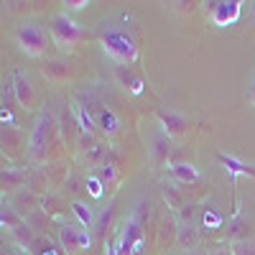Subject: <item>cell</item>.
Returning <instances> with one entry per match:
<instances>
[{"instance_id":"24","label":"cell","mask_w":255,"mask_h":255,"mask_svg":"<svg viewBox=\"0 0 255 255\" xmlns=\"http://www.w3.org/2000/svg\"><path fill=\"white\" fill-rule=\"evenodd\" d=\"M207 255H232V250L230 248H217V250H209Z\"/></svg>"},{"instance_id":"11","label":"cell","mask_w":255,"mask_h":255,"mask_svg":"<svg viewBox=\"0 0 255 255\" xmlns=\"http://www.w3.org/2000/svg\"><path fill=\"white\" fill-rule=\"evenodd\" d=\"M176 243L189 253V250H194L197 248V243H199V230L194 227V225H186V222H181L179 225V230H176Z\"/></svg>"},{"instance_id":"14","label":"cell","mask_w":255,"mask_h":255,"mask_svg":"<svg viewBox=\"0 0 255 255\" xmlns=\"http://www.w3.org/2000/svg\"><path fill=\"white\" fill-rule=\"evenodd\" d=\"M171 176L179 184H197L199 181V171L191 163H174L171 166Z\"/></svg>"},{"instance_id":"4","label":"cell","mask_w":255,"mask_h":255,"mask_svg":"<svg viewBox=\"0 0 255 255\" xmlns=\"http://www.w3.org/2000/svg\"><path fill=\"white\" fill-rule=\"evenodd\" d=\"M49 31H51V38L56 41L61 49H72V46L79 44V41L87 38V31H84V26L77 23V20H74L67 10H64V13H56V15L51 18Z\"/></svg>"},{"instance_id":"20","label":"cell","mask_w":255,"mask_h":255,"mask_svg":"<svg viewBox=\"0 0 255 255\" xmlns=\"http://www.w3.org/2000/svg\"><path fill=\"white\" fill-rule=\"evenodd\" d=\"M13 235H15V240H18L20 245H23V248H31V245H33V240H36L33 230H31L28 225H20V227L13 232Z\"/></svg>"},{"instance_id":"16","label":"cell","mask_w":255,"mask_h":255,"mask_svg":"<svg viewBox=\"0 0 255 255\" xmlns=\"http://www.w3.org/2000/svg\"><path fill=\"white\" fill-rule=\"evenodd\" d=\"M41 72H44V77H46V79H54V82H64V79H67V77L72 74V72H69V67H67L64 61H46Z\"/></svg>"},{"instance_id":"29","label":"cell","mask_w":255,"mask_h":255,"mask_svg":"<svg viewBox=\"0 0 255 255\" xmlns=\"http://www.w3.org/2000/svg\"><path fill=\"white\" fill-rule=\"evenodd\" d=\"M18 255H31V253H28V250H20V253H18Z\"/></svg>"},{"instance_id":"30","label":"cell","mask_w":255,"mask_h":255,"mask_svg":"<svg viewBox=\"0 0 255 255\" xmlns=\"http://www.w3.org/2000/svg\"><path fill=\"white\" fill-rule=\"evenodd\" d=\"M253 79H255V77H253Z\"/></svg>"},{"instance_id":"7","label":"cell","mask_w":255,"mask_h":255,"mask_svg":"<svg viewBox=\"0 0 255 255\" xmlns=\"http://www.w3.org/2000/svg\"><path fill=\"white\" fill-rule=\"evenodd\" d=\"M13 95H15V102L20 105V108H26V110H31L33 105H36V92H33V84H31V79L23 74V72H15L13 74Z\"/></svg>"},{"instance_id":"19","label":"cell","mask_w":255,"mask_h":255,"mask_svg":"<svg viewBox=\"0 0 255 255\" xmlns=\"http://www.w3.org/2000/svg\"><path fill=\"white\" fill-rule=\"evenodd\" d=\"M20 181H23V174H15L13 168H3V189H5V191L18 189Z\"/></svg>"},{"instance_id":"17","label":"cell","mask_w":255,"mask_h":255,"mask_svg":"<svg viewBox=\"0 0 255 255\" xmlns=\"http://www.w3.org/2000/svg\"><path fill=\"white\" fill-rule=\"evenodd\" d=\"M72 212H74V215H77V220L84 225V227H90V225H95L97 220V215H95V209L90 207V204H84V202H74L72 204Z\"/></svg>"},{"instance_id":"27","label":"cell","mask_w":255,"mask_h":255,"mask_svg":"<svg viewBox=\"0 0 255 255\" xmlns=\"http://www.w3.org/2000/svg\"><path fill=\"white\" fill-rule=\"evenodd\" d=\"M184 255H207V253H197V250H189V253H184Z\"/></svg>"},{"instance_id":"26","label":"cell","mask_w":255,"mask_h":255,"mask_svg":"<svg viewBox=\"0 0 255 255\" xmlns=\"http://www.w3.org/2000/svg\"><path fill=\"white\" fill-rule=\"evenodd\" d=\"M41 255H56V250H54V248H51V245H46V248H44V250H41Z\"/></svg>"},{"instance_id":"3","label":"cell","mask_w":255,"mask_h":255,"mask_svg":"<svg viewBox=\"0 0 255 255\" xmlns=\"http://www.w3.org/2000/svg\"><path fill=\"white\" fill-rule=\"evenodd\" d=\"M15 38H18V46L23 49V54L41 56V54H46L51 44V31L41 20H23L15 31Z\"/></svg>"},{"instance_id":"2","label":"cell","mask_w":255,"mask_h":255,"mask_svg":"<svg viewBox=\"0 0 255 255\" xmlns=\"http://www.w3.org/2000/svg\"><path fill=\"white\" fill-rule=\"evenodd\" d=\"M54 145H59V125L51 113H41L28 138V153L36 161H46Z\"/></svg>"},{"instance_id":"9","label":"cell","mask_w":255,"mask_h":255,"mask_svg":"<svg viewBox=\"0 0 255 255\" xmlns=\"http://www.w3.org/2000/svg\"><path fill=\"white\" fill-rule=\"evenodd\" d=\"M23 145H26L23 133H20L15 125H3V151L13 158V156L20 153V148H23Z\"/></svg>"},{"instance_id":"18","label":"cell","mask_w":255,"mask_h":255,"mask_svg":"<svg viewBox=\"0 0 255 255\" xmlns=\"http://www.w3.org/2000/svg\"><path fill=\"white\" fill-rule=\"evenodd\" d=\"M0 222H3V227H5L8 232H15L20 225H23V220L15 215V209H13L10 204H3V212H0Z\"/></svg>"},{"instance_id":"1","label":"cell","mask_w":255,"mask_h":255,"mask_svg":"<svg viewBox=\"0 0 255 255\" xmlns=\"http://www.w3.org/2000/svg\"><path fill=\"white\" fill-rule=\"evenodd\" d=\"M97 38L102 44V51L108 54L115 64L130 67L138 61V38L133 28L128 26V20L123 18V23H118V18H105L97 26Z\"/></svg>"},{"instance_id":"5","label":"cell","mask_w":255,"mask_h":255,"mask_svg":"<svg viewBox=\"0 0 255 255\" xmlns=\"http://www.w3.org/2000/svg\"><path fill=\"white\" fill-rule=\"evenodd\" d=\"M59 240H61V248L67 253H84V250H90V245H92L90 230L84 225H72V222L61 225Z\"/></svg>"},{"instance_id":"23","label":"cell","mask_w":255,"mask_h":255,"mask_svg":"<svg viewBox=\"0 0 255 255\" xmlns=\"http://www.w3.org/2000/svg\"><path fill=\"white\" fill-rule=\"evenodd\" d=\"M87 186H90V194H92V197H100V194H102V186H105V184H102V181H100V179H97V176L92 174V176L87 179Z\"/></svg>"},{"instance_id":"10","label":"cell","mask_w":255,"mask_h":255,"mask_svg":"<svg viewBox=\"0 0 255 255\" xmlns=\"http://www.w3.org/2000/svg\"><path fill=\"white\" fill-rule=\"evenodd\" d=\"M168 156H171V135L158 130L156 138H153V148H151V158L156 166H163L168 161Z\"/></svg>"},{"instance_id":"25","label":"cell","mask_w":255,"mask_h":255,"mask_svg":"<svg viewBox=\"0 0 255 255\" xmlns=\"http://www.w3.org/2000/svg\"><path fill=\"white\" fill-rule=\"evenodd\" d=\"M248 97H250V102L255 105V79L250 82V92H248Z\"/></svg>"},{"instance_id":"12","label":"cell","mask_w":255,"mask_h":255,"mask_svg":"<svg viewBox=\"0 0 255 255\" xmlns=\"http://www.w3.org/2000/svg\"><path fill=\"white\" fill-rule=\"evenodd\" d=\"M115 77H118V82L123 84V87H128L130 92H143V82L130 72V67H123V64H115Z\"/></svg>"},{"instance_id":"21","label":"cell","mask_w":255,"mask_h":255,"mask_svg":"<svg viewBox=\"0 0 255 255\" xmlns=\"http://www.w3.org/2000/svg\"><path fill=\"white\" fill-rule=\"evenodd\" d=\"M230 250H232V255H255V243H250V240H235L230 245Z\"/></svg>"},{"instance_id":"8","label":"cell","mask_w":255,"mask_h":255,"mask_svg":"<svg viewBox=\"0 0 255 255\" xmlns=\"http://www.w3.org/2000/svg\"><path fill=\"white\" fill-rule=\"evenodd\" d=\"M156 118L161 120V130L168 133L171 138H179L189 130V120L174 110H156Z\"/></svg>"},{"instance_id":"15","label":"cell","mask_w":255,"mask_h":255,"mask_svg":"<svg viewBox=\"0 0 255 255\" xmlns=\"http://www.w3.org/2000/svg\"><path fill=\"white\" fill-rule=\"evenodd\" d=\"M161 194H163L166 204L171 207V209H181V207H184V197H181V189L176 186V181L161 184Z\"/></svg>"},{"instance_id":"22","label":"cell","mask_w":255,"mask_h":255,"mask_svg":"<svg viewBox=\"0 0 255 255\" xmlns=\"http://www.w3.org/2000/svg\"><path fill=\"white\" fill-rule=\"evenodd\" d=\"M110 220H113V207H108V209H102V212H100V217H97V222H95L97 235H105V230L110 227Z\"/></svg>"},{"instance_id":"6","label":"cell","mask_w":255,"mask_h":255,"mask_svg":"<svg viewBox=\"0 0 255 255\" xmlns=\"http://www.w3.org/2000/svg\"><path fill=\"white\" fill-rule=\"evenodd\" d=\"M240 8L243 3L232 0V3H209V18L215 26H230L240 18Z\"/></svg>"},{"instance_id":"13","label":"cell","mask_w":255,"mask_h":255,"mask_svg":"<svg viewBox=\"0 0 255 255\" xmlns=\"http://www.w3.org/2000/svg\"><path fill=\"white\" fill-rule=\"evenodd\" d=\"M217 158L227 166V171L232 174V176H238V174H243V176H253L255 179V166H250V163H243V161H238L235 156H227V153H217Z\"/></svg>"},{"instance_id":"28","label":"cell","mask_w":255,"mask_h":255,"mask_svg":"<svg viewBox=\"0 0 255 255\" xmlns=\"http://www.w3.org/2000/svg\"><path fill=\"white\" fill-rule=\"evenodd\" d=\"M250 13H253V18H255V3H253V5H250Z\"/></svg>"}]
</instances>
